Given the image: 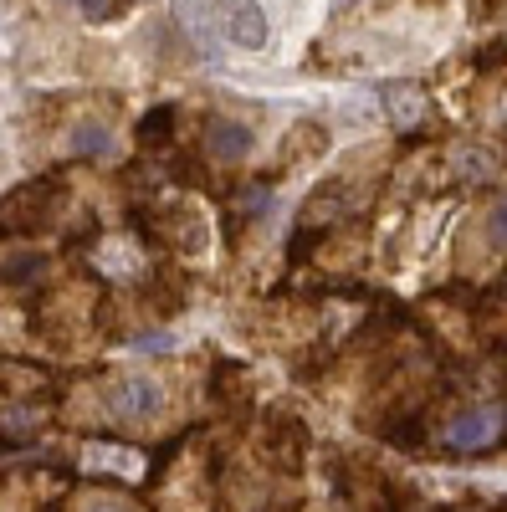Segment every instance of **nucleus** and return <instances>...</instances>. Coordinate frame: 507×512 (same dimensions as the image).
Wrapping results in <instances>:
<instances>
[{
    "mask_svg": "<svg viewBox=\"0 0 507 512\" xmlns=\"http://www.w3.org/2000/svg\"><path fill=\"white\" fill-rule=\"evenodd\" d=\"M62 200H67L62 175H41V180L11 190L6 200H0V236H36V231H47L57 221Z\"/></svg>",
    "mask_w": 507,
    "mask_h": 512,
    "instance_id": "f257e3e1",
    "label": "nucleus"
},
{
    "mask_svg": "<svg viewBox=\"0 0 507 512\" xmlns=\"http://www.w3.org/2000/svg\"><path fill=\"white\" fill-rule=\"evenodd\" d=\"M139 226H144L149 241L180 251V256H200L205 251V216H200L190 200H164V205L144 210Z\"/></svg>",
    "mask_w": 507,
    "mask_h": 512,
    "instance_id": "f03ea898",
    "label": "nucleus"
},
{
    "mask_svg": "<svg viewBox=\"0 0 507 512\" xmlns=\"http://www.w3.org/2000/svg\"><path fill=\"white\" fill-rule=\"evenodd\" d=\"M502 425H507V405L487 400V405H472L446 420V446L461 451V456H477V451H492L502 441Z\"/></svg>",
    "mask_w": 507,
    "mask_h": 512,
    "instance_id": "7ed1b4c3",
    "label": "nucleus"
},
{
    "mask_svg": "<svg viewBox=\"0 0 507 512\" xmlns=\"http://www.w3.org/2000/svg\"><path fill=\"white\" fill-rule=\"evenodd\" d=\"M103 410H108V420H118V425H149V420L164 410V390H159L154 379H144V374H123V379H113Z\"/></svg>",
    "mask_w": 507,
    "mask_h": 512,
    "instance_id": "20e7f679",
    "label": "nucleus"
},
{
    "mask_svg": "<svg viewBox=\"0 0 507 512\" xmlns=\"http://www.w3.org/2000/svg\"><path fill=\"white\" fill-rule=\"evenodd\" d=\"M216 26L241 52H262L267 47V11H262V0H216Z\"/></svg>",
    "mask_w": 507,
    "mask_h": 512,
    "instance_id": "39448f33",
    "label": "nucleus"
},
{
    "mask_svg": "<svg viewBox=\"0 0 507 512\" xmlns=\"http://www.w3.org/2000/svg\"><path fill=\"white\" fill-rule=\"evenodd\" d=\"M200 149H205V159H216V164H241L251 154V128L236 123V118H210L205 134H200Z\"/></svg>",
    "mask_w": 507,
    "mask_h": 512,
    "instance_id": "423d86ee",
    "label": "nucleus"
},
{
    "mask_svg": "<svg viewBox=\"0 0 507 512\" xmlns=\"http://www.w3.org/2000/svg\"><path fill=\"white\" fill-rule=\"evenodd\" d=\"M272 425H277V436H267V451H272L277 466H287V472H292V466L303 461V451H308V436H303V425L287 420V415H277Z\"/></svg>",
    "mask_w": 507,
    "mask_h": 512,
    "instance_id": "0eeeda50",
    "label": "nucleus"
},
{
    "mask_svg": "<svg viewBox=\"0 0 507 512\" xmlns=\"http://www.w3.org/2000/svg\"><path fill=\"white\" fill-rule=\"evenodd\" d=\"M175 21L185 26V36L195 41L200 57H216V36H210V21H205V0H175Z\"/></svg>",
    "mask_w": 507,
    "mask_h": 512,
    "instance_id": "6e6552de",
    "label": "nucleus"
},
{
    "mask_svg": "<svg viewBox=\"0 0 507 512\" xmlns=\"http://www.w3.org/2000/svg\"><path fill=\"white\" fill-rule=\"evenodd\" d=\"M41 425H47V405H11L6 415H0V436L16 446V441H31Z\"/></svg>",
    "mask_w": 507,
    "mask_h": 512,
    "instance_id": "1a4fd4ad",
    "label": "nucleus"
},
{
    "mask_svg": "<svg viewBox=\"0 0 507 512\" xmlns=\"http://www.w3.org/2000/svg\"><path fill=\"white\" fill-rule=\"evenodd\" d=\"M287 154H282V164H298V159H318L323 149H328V134H323V128L318 123H298V128H292V134H287V144H282Z\"/></svg>",
    "mask_w": 507,
    "mask_h": 512,
    "instance_id": "9d476101",
    "label": "nucleus"
},
{
    "mask_svg": "<svg viewBox=\"0 0 507 512\" xmlns=\"http://www.w3.org/2000/svg\"><path fill=\"white\" fill-rule=\"evenodd\" d=\"M41 384H47V369L0 364V400H26V390H41Z\"/></svg>",
    "mask_w": 507,
    "mask_h": 512,
    "instance_id": "9b49d317",
    "label": "nucleus"
},
{
    "mask_svg": "<svg viewBox=\"0 0 507 512\" xmlns=\"http://www.w3.org/2000/svg\"><path fill=\"white\" fill-rule=\"evenodd\" d=\"M385 103H390V118H395L400 128H410L420 113H426V93H420V88H410V82L390 88V93H385Z\"/></svg>",
    "mask_w": 507,
    "mask_h": 512,
    "instance_id": "f8f14e48",
    "label": "nucleus"
},
{
    "mask_svg": "<svg viewBox=\"0 0 507 512\" xmlns=\"http://www.w3.org/2000/svg\"><path fill=\"white\" fill-rule=\"evenodd\" d=\"M169 134H175V108H169V103L154 108V113L139 123V144H144V149H164Z\"/></svg>",
    "mask_w": 507,
    "mask_h": 512,
    "instance_id": "ddd939ff",
    "label": "nucleus"
},
{
    "mask_svg": "<svg viewBox=\"0 0 507 512\" xmlns=\"http://www.w3.org/2000/svg\"><path fill=\"white\" fill-rule=\"evenodd\" d=\"M216 405H231V410H241L246 405V379H241V369H231V364H216Z\"/></svg>",
    "mask_w": 507,
    "mask_h": 512,
    "instance_id": "4468645a",
    "label": "nucleus"
},
{
    "mask_svg": "<svg viewBox=\"0 0 507 512\" xmlns=\"http://www.w3.org/2000/svg\"><path fill=\"white\" fill-rule=\"evenodd\" d=\"M108 144H113V139H108V128H103V123H77V128H72V149H77V154H88V159L108 154Z\"/></svg>",
    "mask_w": 507,
    "mask_h": 512,
    "instance_id": "2eb2a0df",
    "label": "nucleus"
},
{
    "mask_svg": "<svg viewBox=\"0 0 507 512\" xmlns=\"http://www.w3.org/2000/svg\"><path fill=\"white\" fill-rule=\"evenodd\" d=\"M482 231H487V241L502 251L507 246V195H497L492 205H487V221H482Z\"/></svg>",
    "mask_w": 507,
    "mask_h": 512,
    "instance_id": "dca6fc26",
    "label": "nucleus"
},
{
    "mask_svg": "<svg viewBox=\"0 0 507 512\" xmlns=\"http://www.w3.org/2000/svg\"><path fill=\"white\" fill-rule=\"evenodd\" d=\"M77 512H139L134 502H123V497H88Z\"/></svg>",
    "mask_w": 507,
    "mask_h": 512,
    "instance_id": "f3484780",
    "label": "nucleus"
},
{
    "mask_svg": "<svg viewBox=\"0 0 507 512\" xmlns=\"http://www.w3.org/2000/svg\"><path fill=\"white\" fill-rule=\"evenodd\" d=\"M67 6H77V11L88 16V21H103V16L113 11V0H67Z\"/></svg>",
    "mask_w": 507,
    "mask_h": 512,
    "instance_id": "a211bd4d",
    "label": "nucleus"
},
{
    "mask_svg": "<svg viewBox=\"0 0 507 512\" xmlns=\"http://www.w3.org/2000/svg\"><path fill=\"white\" fill-rule=\"evenodd\" d=\"M169 344H175V338H169V333H144V338H139L134 349H139V354H149V349L159 354V349H169Z\"/></svg>",
    "mask_w": 507,
    "mask_h": 512,
    "instance_id": "6ab92c4d",
    "label": "nucleus"
}]
</instances>
